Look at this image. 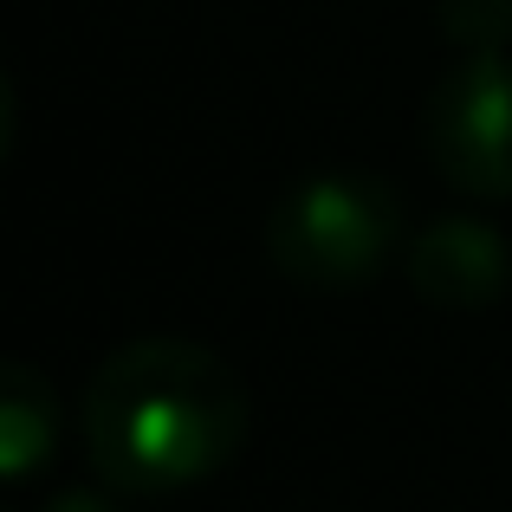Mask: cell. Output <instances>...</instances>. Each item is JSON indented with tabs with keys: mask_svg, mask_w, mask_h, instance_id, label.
<instances>
[{
	"mask_svg": "<svg viewBox=\"0 0 512 512\" xmlns=\"http://www.w3.org/2000/svg\"><path fill=\"white\" fill-rule=\"evenodd\" d=\"M435 20L454 52H506L512 46V0H441Z\"/></svg>",
	"mask_w": 512,
	"mask_h": 512,
	"instance_id": "cell-6",
	"label": "cell"
},
{
	"mask_svg": "<svg viewBox=\"0 0 512 512\" xmlns=\"http://www.w3.org/2000/svg\"><path fill=\"white\" fill-rule=\"evenodd\" d=\"M428 156L441 182L467 201H512V59L506 52H461L428 91L422 117Z\"/></svg>",
	"mask_w": 512,
	"mask_h": 512,
	"instance_id": "cell-3",
	"label": "cell"
},
{
	"mask_svg": "<svg viewBox=\"0 0 512 512\" xmlns=\"http://www.w3.org/2000/svg\"><path fill=\"white\" fill-rule=\"evenodd\" d=\"M117 500H124L117 487H104V493H98V487H65V493H52L39 512H124Z\"/></svg>",
	"mask_w": 512,
	"mask_h": 512,
	"instance_id": "cell-7",
	"label": "cell"
},
{
	"mask_svg": "<svg viewBox=\"0 0 512 512\" xmlns=\"http://www.w3.org/2000/svg\"><path fill=\"white\" fill-rule=\"evenodd\" d=\"M91 474L124 500H169L214 480L253 435V396L208 344L137 338L91 370L78 402Z\"/></svg>",
	"mask_w": 512,
	"mask_h": 512,
	"instance_id": "cell-1",
	"label": "cell"
},
{
	"mask_svg": "<svg viewBox=\"0 0 512 512\" xmlns=\"http://www.w3.org/2000/svg\"><path fill=\"white\" fill-rule=\"evenodd\" d=\"M59 448V389L33 370V363H7L0 370V474L20 487Z\"/></svg>",
	"mask_w": 512,
	"mask_h": 512,
	"instance_id": "cell-5",
	"label": "cell"
},
{
	"mask_svg": "<svg viewBox=\"0 0 512 512\" xmlns=\"http://www.w3.org/2000/svg\"><path fill=\"white\" fill-rule=\"evenodd\" d=\"M402 273L435 312H487L512 286V247L480 214H435L428 227H415Z\"/></svg>",
	"mask_w": 512,
	"mask_h": 512,
	"instance_id": "cell-4",
	"label": "cell"
},
{
	"mask_svg": "<svg viewBox=\"0 0 512 512\" xmlns=\"http://www.w3.org/2000/svg\"><path fill=\"white\" fill-rule=\"evenodd\" d=\"M402 247V201L370 169H318L266 214V260L312 292L370 286Z\"/></svg>",
	"mask_w": 512,
	"mask_h": 512,
	"instance_id": "cell-2",
	"label": "cell"
}]
</instances>
